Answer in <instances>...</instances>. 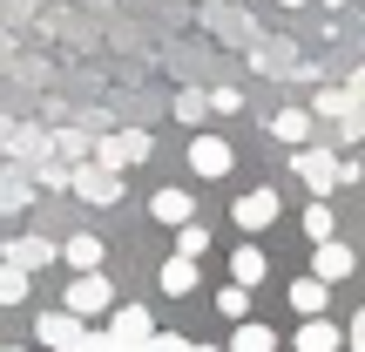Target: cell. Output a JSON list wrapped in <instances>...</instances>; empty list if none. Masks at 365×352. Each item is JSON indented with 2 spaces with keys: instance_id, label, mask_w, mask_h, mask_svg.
Masks as SVG:
<instances>
[{
  "instance_id": "cell-24",
  "label": "cell",
  "mask_w": 365,
  "mask_h": 352,
  "mask_svg": "<svg viewBox=\"0 0 365 352\" xmlns=\"http://www.w3.org/2000/svg\"><path fill=\"white\" fill-rule=\"evenodd\" d=\"M237 109H244L237 89H210V116H237Z\"/></svg>"
},
{
  "instance_id": "cell-26",
  "label": "cell",
  "mask_w": 365,
  "mask_h": 352,
  "mask_svg": "<svg viewBox=\"0 0 365 352\" xmlns=\"http://www.w3.org/2000/svg\"><path fill=\"white\" fill-rule=\"evenodd\" d=\"M277 7H304V0H277Z\"/></svg>"
},
{
  "instance_id": "cell-3",
  "label": "cell",
  "mask_w": 365,
  "mask_h": 352,
  "mask_svg": "<svg viewBox=\"0 0 365 352\" xmlns=\"http://www.w3.org/2000/svg\"><path fill=\"white\" fill-rule=\"evenodd\" d=\"M34 339L54 346V352H75V346H95V326H88L81 312H68V305H54V312L34 318Z\"/></svg>"
},
{
  "instance_id": "cell-13",
  "label": "cell",
  "mask_w": 365,
  "mask_h": 352,
  "mask_svg": "<svg viewBox=\"0 0 365 352\" xmlns=\"http://www.w3.org/2000/svg\"><path fill=\"white\" fill-rule=\"evenodd\" d=\"M284 298H291V312H298V318H312V312H331V285H325L318 271L291 278V291H284Z\"/></svg>"
},
{
  "instance_id": "cell-12",
  "label": "cell",
  "mask_w": 365,
  "mask_h": 352,
  "mask_svg": "<svg viewBox=\"0 0 365 352\" xmlns=\"http://www.w3.org/2000/svg\"><path fill=\"white\" fill-rule=\"evenodd\" d=\"M196 278H203V271H196V258H182V251L156 264V291H163V298H190V291H196Z\"/></svg>"
},
{
  "instance_id": "cell-6",
  "label": "cell",
  "mask_w": 365,
  "mask_h": 352,
  "mask_svg": "<svg viewBox=\"0 0 365 352\" xmlns=\"http://www.w3.org/2000/svg\"><path fill=\"white\" fill-rule=\"evenodd\" d=\"M237 170V149H230V136H196V143H190V176H203V183H223V176H230Z\"/></svg>"
},
{
  "instance_id": "cell-8",
  "label": "cell",
  "mask_w": 365,
  "mask_h": 352,
  "mask_svg": "<svg viewBox=\"0 0 365 352\" xmlns=\"http://www.w3.org/2000/svg\"><path fill=\"white\" fill-rule=\"evenodd\" d=\"M149 129H115V136H102V143H95V156L102 163H115V170H135V163H149Z\"/></svg>"
},
{
  "instance_id": "cell-19",
  "label": "cell",
  "mask_w": 365,
  "mask_h": 352,
  "mask_svg": "<svg viewBox=\"0 0 365 352\" xmlns=\"http://www.w3.org/2000/svg\"><path fill=\"white\" fill-rule=\"evenodd\" d=\"M298 223H304V237H312V244H318V237H339V217H331V196H312Z\"/></svg>"
},
{
  "instance_id": "cell-27",
  "label": "cell",
  "mask_w": 365,
  "mask_h": 352,
  "mask_svg": "<svg viewBox=\"0 0 365 352\" xmlns=\"http://www.w3.org/2000/svg\"><path fill=\"white\" fill-rule=\"evenodd\" d=\"M325 7H352V0H325Z\"/></svg>"
},
{
  "instance_id": "cell-10",
  "label": "cell",
  "mask_w": 365,
  "mask_h": 352,
  "mask_svg": "<svg viewBox=\"0 0 365 352\" xmlns=\"http://www.w3.org/2000/svg\"><path fill=\"white\" fill-rule=\"evenodd\" d=\"M291 346H298V352H339V346H345V326H339L331 312H312L298 332H291Z\"/></svg>"
},
{
  "instance_id": "cell-22",
  "label": "cell",
  "mask_w": 365,
  "mask_h": 352,
  "mask_svg": "<svg viewBox=\"0 0 365 352\" xmlns=\"http://www.w3.org/2000/svg\"><path fill=\"white\" fill-rule=\"evenodd\" d=\"M217 318H250V285H237V278H230V285L217 291Z\"/></svg>"
},
{
  "instance_id": "cell-23",
  "label": "cell",
  "mask_w": 365,
  "mask_h": 352,
  "mask_svg": "<svg viewBox=\"0 0 365 352\" xmlns=\"http://www.w3.org/2000/svg\"><path fill=\"white\" fill-rule=\"evenodd\" d=\"M176 251H182V258H203V251H210V231H203V223H176Z\"/></svg>"
},
{
  "instance_id": "cell-5",
  "label": "cell",
  "mask_w": 365,
  "mask_h": 352,
  "mask_svg": "<svg viewBox=\"0 0 365 352\" xmlns=\"http://www.w3.org/2000/svg\"><path fill=\"white\" fill-rule=\"evenodd\" d=\"M277 217H284V196H277L271 183H264V190H244V196L230 203V223H237L244 237H264V231H271Z\"/></svg>"
},
{
  "instance_id": "cell-9",
  "label": "cell",
  "mask_w": 365,
  "mask_h": 352,
  "mask_svg": "<svg viewBox=\"0 0 365 352\" xmlns=\"http://www.w3.org/2000/svg\"><path fill=\"white\" fill-rule=\"evenodd\" d=\"M291 170L312 183V196H331V183H339V156H331V149H304V143H298Z\"/></svg>"
},
{
  "instance_id": "cell-2",
  "label": "cell",
  "mask_w": 365,
  "mask_h": 352,
  "mask_svg": "<svg viewBox=\"0 0 365 352\" xmlns=\"http://www.w3.org/2000/svg\"><path fill=\"white\" fill-rule=\"evenodd\" d=\"M68 190H75L81 203L108 210V203H122V170H115V163H102V156H88L81 170H68Z\"/></svg>"
},
{
  "instance_id": "cell-7",
  "label": "cell",
  "mask_w": 365,
  "mask_h": 352,
  "mask_svg": "<svg viewBox=\"0 0 365 352\" xmlns=\"http://www.w3.org/2000/svg\"><path fill=\"white\" fill-rule=\"evenodd\" d=\"M312 271L325 278V285H345V278L359 271V251L345 244V237H318L312 244Z\"/></svg>"
},
{
  "instance_id": "cell-15",
  "label": "cell",
  "mask_w": 365,
  "mask_h": 352,
  "mask_svg": "<svg viewBox=\"0 0 365 352\" xmlns=\"http://www.w3.org/2000/svg\"><path fill=\"white\" fill-rule=\"evenodd\" d=\"M0 258H14L21 271H48V264H61V244H48V237H14Z\"/></svg>"
},
{
  "instance_id": "cell-11",
  "label": "cell",
  "mask_w": 365,
  "mask_h": 352,
  "mask_svg": "<svg viewBox=\"0 0 365 352\" xmlns=\"http://www.w3.org/2000/svg\"><path fill=\"white\" fill-rule=\"evenodd\" d=\"M149 217H156L163 231H176V223H190V217H196V196L182 190V183H163V190L149 196Z\"/></svg>"
},
{
  "instance_id": "cell-4",
  "label": "cell",
  "mask_w": 365,
  "mask_h": 352,
  "mask_svg": "<svg viewBox=\"0 0 365 352\" xmlns=\"http://www.w3.org/2000/svg\"><path fill=\"white\" fill-rule=\"evenodd\" d=\"M61 305H68V312H81V318H108L115 285L102 278V264H95V271H75V278H68V291H61Z\"/></svg>"
},
{
  "instance_id": "cell-1",
  "label": "cell",
  "mask_w": 365,
  "mask_h": 352,
  "mask_svg": "<svg viewBox=\"0 0 365 352\" xmlns=\"http://www.w3.org/2000/svg\"><path fill=\"white\" fill-rule=\"evenodd\" d=\"M156 312L149 305H108V326H95V346H149Z\"/></svg>"
},
{
  "instance_id": "cell-25",
  "label": "cell",
  "mask_w": 365,
  "mask_h": 352,
  "mask_svg": "<svg viewBox=\"0 0 365 352\" xmlns=\"http://www.w3.org/2000/svg\"><path fill=\"white\" fill-rule=\"evenodd\" d=\"M345 346H352V352H365V305L352 312V326H345Z\"/></svg>"
},
{
  "instance_id": "cell-18",
  "label": "cell",
  "mask_w": 365,
  "mask_h": 352,
  "mask_svg": "<svg viewBox=\"0 0 365 352\" xmlns=\"http://www.w3.org/2000/svg\"><path fill=\"white\" fill-rule=\"evenodd\" d=\"M27 285H34V271H21L14 258H0V305H7V312L27 305Z\"/></svg>"
},
{
  "instance_id": "cell-17",
  "label": "cell",
  "mask_w": 365,
  "mask_h": 352,
  "mask_svg": "<svg viewBox=\"0 0 365 352\" xmlns=\"http://www.w3.org/2000/svg\"><path fill=\"white\" fill-rule=\"evenodd\" d=\"M271 136H277V143H291V149H298L304 136H312V109H277V116H271Z\"/></svg>"
},
{
  "instance_id": "cell-14",
  "label": "cell",
  "mask_w": 365,
  "mask_h": 352,
  "mask_svg": "<svg viewBox=\"0 0 365 352\" xmlns=\"http://www.w3.org/2000/svg\"><path fill=\"white\" fill-rule=\"evenodd\" d=\"M230 278H237V285H250V291L271 278V258H264V244H257V237H244V244L230 251Z\"/></svg>"
},
{
  "instance_id": "cell-20",
  "label": "cell",
  "mask_w": 365,
  "mask_h": 352,
  "mask_svg": "<svg viewBox=\"0 0 365 352\" xmlns=\"http://www.w3.org/2000/svg\"><path fill=\"white\" fill-rule=\"evenodd\" d=\"M230 346H237V352H277V332H271V326H257V318H237Z\"/></svg>"
},
{
  "instance_id": "cell-21",
  "label": "cell",
  "mask_w": 365,
  "mask_h": 352,
  "mask_svg": "<svg viewBox=\"0 0 365 352\" xmlns=\"http://www.w3.org/2000/svg\"><path fill=\"white\" fill-rule=\"evenodd\" d=\"M176 122H190V129H203V116H210V95L203 89H176Z\"/></svg>"
},
{
  "instance_id": "cell-16",
  "label": "cell",
  "mask_w": 365,
  "mask_h": 352,
  "mask_svg": "<svg viewBox=\"0 0 365 352\" xmlns=\"http://www.w3.org/2000/svg\"><path fill=\"white\" fill-rule=\"evenodd\" d=\"M102 258H108V244L95 231H81V237H68V244H61V264H68V271H95Z\"/></svg>"
}]
</instances>
